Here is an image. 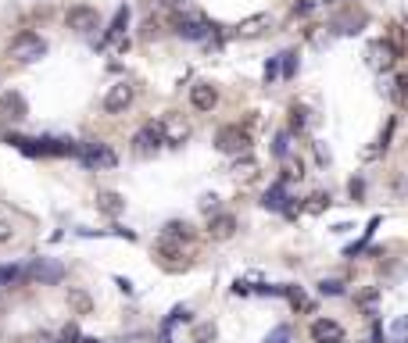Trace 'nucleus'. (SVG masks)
<instances>
[{"instance_id":"obj_1","label":"nucleus","mask_w":408,"mask_h":343,"mask_svg":"<svg viewBox=\"0 0 408 343\" xmlns=\"http://www.w3.org/2000/svg\"><path fill=\"white\" fill-rule=\"evenodd\" d=\"M8 143H15L21 154L29 158H79V147L76 140H64V136H15L8 133Z\"/></svg>"},{"instance_id":"obj_2","label":"nucleus","mask_w":408,"mask_h":343,"mask_svg":"<svg viewBox=\"0 0 408 343\" xmlns=\"http://www.w3.org/2000/svg\"><path fill=\"white\" fill-rule=\"evenodd\" d=\"M168 26H172V33H176L179 39H186V43H208L211 39V26H208V21L197 15V11H183V15H172L168 18Z\"/></svg>"},{"instance_id":"obj_3","label":"nucleus","mask_w":408,"mask_h":343,"mask_svg":"<svg viewBox=\"0 0 408 343\" xmlns=\"http://www.w3.org/2000/svg\"><path fill=\"white\" fill-rule=\"evenodd\" d=\"M43 54H47V39H43L39 33H33V29H21V33L11 39V47H8V57H11V61H21V64L39 61Z\"/></svg>"},{"instance_id":"obj_4","label":"nucleus","mask_w":408,"mask_h":343,"mask_svg":"<svg viewBox=\"0 0 408 343\" xmlns=\"http://www.w3.org/2000/svg\"><path fill=\"white\" fill-rule=\"evenodd\" d=\"M79 165H82L86 172H107V168L118 165V154H115V150L107 147V143L90 140V143L79 147Z\"/></svg>"},{"instance_id":"obj_5","label":"nucleus","mask_w":408,"mask_h":343,"mask_svg":"<svg viewBox=\"0 0 408 343\" xmlns=\"http://www.w3.org/2000/svg\"><path fill=\"white\" fill-rule=\"evenodd\" d=\"M215 147L222 150V154H233V158H240V154H247L251 150V133L247 129H240V125H222L219 133H215Z\"/></svg>"},{"instance_id":"obj_6","label":"nucleus","mask_w":408,"mask_h":343,"mask_svg":"<svg viewBox=\"0 0 408 343\" xmlns=\"http://www.w3.org/2000/svg\"><path fill=\"white\" fill-rule=\"evenodd\" d=\"M161 143H165V125H161V118L147 122V125L140 129V133L133 136V150H136V158H150V154H158Z\"/></svg>"},{"instance_id":"obj_7","label":"nucleus","mask_w":408,"mask_h":343,"mask_svg":"<svg viewBox=\"0 0 408 343\" xmlns=\"http://www.w3.org/2000/svg\"><path fill=\"white\" fill-rule=\"evenodd\" d=\"M294 201H297V197L287 189V183H279V179L262 193V207H265V211H279V214H287V219H294V214H297V204H294Z\"/></svg>"},{"instance_id":"obj_8","label":"nucleus","mask_w":408,"mask_h":343,"mask_svg":"<svg viewBox=\"0 0 408 343\" xmlns=\"http://www.w3.org/2000/svg\"><path fill=\"white\" fill-rule=\"evenodd\" d=\"M64 26H69L72 33H82L90 36L94 29H100V11L90 8V4H72L69 15H64Z\"/></svg>"},{"instance_id":"obj_9","label":"nucleus","mask_w":408,"mask_h":343,"mask_svg":"<svg viewBox=\"0 0 408 343\" xmlns=\"http://www.w3.org/2000/svg\"><path fill=\"white\" fill-rule=\"evenodd\" d=\"M26 279H33V283H39V286H57L64 279V265L54 261V257H36V261L26 268Z\"/></svg>"},{"instance_id":"obj_10","label":"nucleus","mask_w":408,"mask_h":343,"mask_svg":"<svg viewBox=\"0 0 408 343\" xmlns=\"http://www.w3.org/2000/svg\"><path fill=\"white\" fill-rule=\"evenodd\" d=\"M133 100H136V86L133 82H115L112 90L104 93V111L107 115H125L129 107H133Z\"/></svg>"},{"instance_id":"obj_11","label":"nucleus","mask_w":408,"mask_h":343,"mask_svg":"<svg viewBox=\"0 0 408 343\" xmlns=\"http://www.w3.org/2000/svg\"><path fill=\"white\" fill-rule=\"evenodd\" d=\"M365 21H369V15H365L362 8L337 11V15L330 18V33H333V36H355V33H362Z\"/></svg>"},{"instance_id":"obj_12","label":"nucleus","mask_w":408,"mask_h":343,"mask_svg":"<svg viewBox=\"0 0 408 343\" xmlns=\"http://www.w3.org/2000/svg\"><path fill=\"white\" fill-rule=\"evenodd\" d=\"M190 107L201 111V115H211L215 107H219V90H215V82H208V79L193 82L190 86Z\"/></svg>"},{"instance_id":"obj_13","label":"nucleus","mask_w":408,"mask_h":343,"mask_svg":"<svg viewBox=\"0 0 408 343\" xmlns=\"http://www.w3.org/2000/svg\"><path fill=\"white\" fill-rule=\"evenodd\" d=\"M308 336L312 343H348V333H344L337 318H315L308 326Z\"/></svg>"},{"instance_id":"obj_14","label":"nucleus","mask_w":408,"mask_h":343,"mask_svg":"<svg viewBox=\"0 0 408 343\" xmlns=\"http://www.w3.org/2000/svg\"><path fill=\"white\" fill-rule=\"evenodd\" d=\"M26 115H29V104H26V97H21L18 90L0 93V118L4 122H26Z\"/></svg>"},{"instance_id":"obj_15","label":"nucleus","mask_w":408,"mask_h":343,"mask_svg":"<svg viewBox=\"0 0 408 343\" xmlns=\"http://www.w3.org/2000/svg\"><path fill=\"white\" fill-rule=\"evenodd\" d=\"M398 54H401V50H398L394 43L383 36V39H376L373 47H369V64H373V68H383V72H391V68H394V61H398Z\"/></svg>"},{"instance_id":"obj_16","label":"nucleus","mask_w":408,"mask_h":343,"mask_svg":"<svg viewBox=\"0 0 408 343\" xmlns=\"http://www.w3.org/2000/svg\"><path fill=\"white\" fill-rule=\"evenodd\" d=\"M208 232H211V240H229V236L236 232V214H229V211L211 214V219H208Z\"/></svg>"},{"instance_id":"obj_17","label":"nucleus","mask_w":408,"mask_h":343,"mask_svg":"<svg viewBox=\"0 0 408 343\" xmlns=\"http://www.w3.org/2000/svg\"><path fill=\"white\" fill-rule=\"evenodd\" d=\"M129 15H133V11H129L125 4H122V8L115 11L112 26L104 29V39H100V47H107V43H115V39H122V36H125V29H129Z\"/></svg>"},{"instance_id":"obj_18","label":"nucleus","mask_w":408,"mask_h":343,"mask_svg":"<svg viewBox=\"0 0 408 343\" xmlns=\"http://www.w3.org/2000/svg\"><path fill=\"white\" fill-rule=\"evenodd\" d=\"M161 125H165V143H172V147H179V143L190 136V129H186V122H183L179 115H165Z\"/></svg>"},{"instance_id":"obj_19","label":"nucleus","mask_w":408,"mask_h":343,"mask_svg":"<svg viewBox=\"0 0 408 343\" xmlns=\"http://www.w3.org/2000/svg\"><path fill=\"white\" fill-rule=\"evenodd\" d=\"M161 236L165 240H176V243H193V225L190 222H179V219H172V222H165V229H161Z\"/></svg>"},{"instance_id":"obj_20","label":"nucleus","mask_w":408,"mask_h":343,"mask_svg":"<svg viewBox=\"0 0 408 343\" xmlns=\"http://www.w3.org/2000/svg\"><path fill=\"white\" fill-rule=\"evenodd\" d=\"M308 122H312V111H308V104H290V133L294 136H301L308 129Z\"/></svg>"},{"instance_id":"obj_21","label":"nucleus","mask_w":408,"mask_h":343,"mask_svg":"<svg viewBox=\"0 0 408 343\" xmlns=\"http://www.w3.org/2000/svg\"><path fill=\"white\" fill-rule=\"evenodd\" d=\"M290 147H294V133H290V129H279V133L272 136V158L276 161H287L290 158Z\"/></svg>"},{"instance_id":"obj_22","label":"nucleus","mask_w":408,"mask_h":343,"mask_svg":"<svg viewBox=\"0 0 408 343\" xmlns=\"http://www.w3.org/2000/svg\"><path fill=\"white\" fill-rule=\"evenodd\" d=\"M97 207H100L104 214H112V219H115V214H122V211H125V201L118 197V193L104 189V193H97Z\"/></svg>"},{"instance_id":"obj_23","label":"nucleus","mask_w":408,"mask_h":343,"mask_svg":"<svg viewBox=\"0 0 408 343\" xmlns=\"http://www.w3.org/2000/svg\"><path fill=\"white\" fill-rule=\"evenodd\" d=\"M190 318H193V311H190L186 304H176V308H172V311L165 315V322H161V333H172L176 326H183V322H190Z\"/></svg>"},{"instance_id":"obj_24","label":"nucleus","mask_w":408,"mask_h":343,"mask_svg":"<svg viewBox=\"0 0 408 343\" xmlns=\"http://www.w3.org/2000/svg\"><path fill=\"white\" fill-rule=\"evenodd\" d=\"M279 68H283V79H287V82L297 79V72H301V54H297V50H283V54H279Z\"/></svg>"},{"instance_id":"obj_25","label":"nucleus","mask_w":408,"mask_h":343,"mask_svg":"<svg viewBox=\"0 0 408 343\" xmlns=\"http://www.w3.org/2000/svg\"><path fill=\"white\" fill-rule=\"evenodd\" d=\"M283 297L290 300L297 311H312V300L305 297V290H301V286H283Z\"/></svg>"},{"instance_id":"obj_26","label":"nucleus","mask_w":408,"mask_h":343,"mask_svg":"<svg viewBox=\"0 0 408 343\" xmlns=\"http://www.w3.org/2000/svg\"><path fill=\"white\" fill-rule=\"evenodd\" d=\"M348 293V283L344 279H322L319 283V297H344Z\"/></svg>"},{"instance_id":"obj_27","label":"nucleus","mask_w":408,"mask_h":343,"mask_svg":"<svg viewBox=\"0 0 408 343\" xmlns=\"http://www.w3.org/2000/svg\"><path fill=\"white\" fill-rule=\"evenodd\" d=\"M69 304H72L76 315H86L94 308V300H90V293H82V290H69Z\"/></svg>"},{"instance_id":"obj_28","label":"nucleus","mask_w":408,"mask_h":343,"mask_svg":"<svg viewBox=\"0 0 408 343\" xmlns=\"http://www.w3.org/2000/svg\"><path fill=\"white\" fill-rule=\"evenodd\" d=\"M387 97H391L394 104H401V100L408 97V79H405V75L391 79V86H387Z\"/></svg>"},{"instance_id":"obj_29","label":"nucleus","mask_w":408,"mask_h":343,"mask_svg":"<svg viewBox=\"0 0 408 343\" xmlns=\"http://www.w3.org/2000/svg\"><path fill=\"white\" fill-rule=\"evenodd\" d=\"M21 275H26V268H21V265H0V286H11V283H18Z\"/></svg>"},{"instance_id":"obj_30","label":"nucleus","mask_w":408,"mask_h":343,"mask_svg":"<svg viewBox=\"0 0 408 343\" xmlns=\"http://www.w3.org/2000/svg\"><path fill=\"white\" fill-rule=\"evenodd\" d=\"M276 79H283V68H279V57L265 61V86H276Z\"/></svg>"},{"instance_id":"obj_31","label":"nucleus","mask_w":408,"mask_h":343,"mask_svg":"<svg viewBox=\"0 0 408 343\" xmlns=\"http://www.w3.org/2000/svg\"><path fill=\"white\" fill-rule=\"evenodd\" d=\"M201 211L208 214V219H211V214H219L222 207H219V197H215V193H204V197H201Z\"/></svg>"},{"instance_id":"obj_32","label":"nucleus","mask_w":408,"mask_h":343,"mask_svg":"<svg viewBox=\"0 0 408 343\" xmlns=\"http://www.w3.org/2000/svg\"><path fill=\"white\" fill-rule=\"evenodd\" d=\"M391 336L408 340V315H401V318H394V322H391Z\"/></svg>"},{"instance_id":"obj_33","label":"nucleus","mask_w":408,"mask_h":343,"mask_svg":"<svg viewBox=\"0 0 408 343\" xmlns=\"http://www.w3.org/2000/svg\"><path fill=\"white\" fill-rule=\"evenodd\" d=\"M312 11H315L312 0H297V4L290 8V15H294V18H305V15H312Z\"/></svg>"},{"instance_id":"obj_34","label":"nucleus","mask_w":408,"mask_h":343,"mask_svg":"<svg viewBox=\"0 0 408 343\" xmlns=\"http://www.w3.org/2000/svg\"><path fill=\"white\" fill-rule=\"evenodd\" d=\"M348 193H351V201H362V197H365V179H362V176L351 179V183H348Z\"/></svg>"},{"instance_id":"obj_35","label":"nucleus","mask_w":408,"mask_h":343,"mask_svg":"<svg viewBox=\"0 0 408 343\" xmlns=\"http://www.w3.org/2000/svg\"><path fill=\"white\" fill-rule=\"evenodd\" d=\"M57 343H82V336H79V329H76V326H64Z\"/></svg>"},{"instance_id":"obj_36","label":"nucleus","mask_w":408,"mask_h":343,"mask_svg":"<svg viewBox=\"0 0 408 343\" xmlns=\"http://www.w3.org/2000/svg\"><path fill=\"white\" fill-rule=\"evenodd\" d=\"M233 293H236V297H247V293H254V286L247 283V279H236V283H233Z\"/></svg>"},{"instance_id":"obj_37","label":"nucleus","mask_w":408,"mask_h":343,"mask_svg":"<svg viewBox=\"0 0 408 343\" xmlns=\"http://www.w3.org/2000/svg\"><path fill=\"white\" fill-rule=\"evenodd\" d=\"M11 236H15V229H11V225H8L4 219H0V243H8V240H11Z\"/></svg>"},{"instance_id":"obj_38","label":"nucleus","mask_w":408,"mask_h":343,"mask_svg":"<svg viewBox=\"0 0 408 343\" xmlns=\"http://www.w3.org/2000/svg\"><path fill=\"white\" fill-rule=\"evenodd\" d=\"M82 343H100V340H82Z\"/></svg>"},{"instance_id":"obj_39","label":"nucleus","mask_w":408,"mask_h":343,"mask_svg":"<svg viewBox=\"0 0 408 343\" xmlns=\"http://www.w3.org/2000/svg\"><path fill=\"white\" fill-rule=\"evenodd\" d=\"M398 343H408V340H398Z\"/></svg>"},{"instance_id":"obj_40","label":"nucleus","mask_w":408,"mask_h":343,"mask_svg":"<svg viewBox=\"0 0 408 343\" xmlns=\"http://www.w3.org/2000/svg\"><path fill=\"white\" fill-rule=\"evenodd\" d=\"M54 343H57V340H54Z\"/></svg>"}]
</instances>
